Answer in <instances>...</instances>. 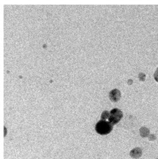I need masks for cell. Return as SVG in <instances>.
<instances>
[{
	"label": "cell",
	"mask_w": 158,
	"mask_h": 159,
	"mask_svg": "<svg viewBox=\"0 0 158 159\" xmlns=\"http://www.w3.org/2000/svg\"></svg>",
	"instance_id": "obj_8"
},
{
	"label": "cell",
	"mask_w": 158,
	"mask_h": 159,
	"mask_svg": "<svg viewBox=\"0 0 158 159\" xmlns=\"http://www.w3.org/2000/svg\"><path fill=\"white\" fill-rule=\"evenodd\" d=\"M153 77H154V79L155 80V81L156 82H158V68L155 71L154 75H153Z\"/></svg>",
	"instance_id": "obj_6"
},
{
	"label": "cell",
	"mask_w": 158,
	"mask_h": 159,
	"mask_svg": "<svg viewBox=\"0 0 158 159\" xmlns=\"http://www.w3.org/2000/svg\"><path fill=\"white\" fill-rule=\"evenodd\" d=\"M145 75H144V74L143 75V76H141V75L140 74L139 77V79L141 81H143L145 80Z\"/></svg>",
	"instance_id": "obj_7"
},
{
	"label": "cell",
	"mask_w": 158,
	"mask_h": 159,
	"mask_svg": "<svg viewBox=\"0 0 158 159\" xmlns=\"http://www.w3.org/2000/svg\"><path fill=\"white\" fill-rule=\"evenodd\" d=\"M110 100L113 102H117L121 98V92L117 89H113L109 94Z\"/></svg>",
	"instance_id": "obj_3"
},
{
	"label": "cell",
	"mask_w": 158,
	"mask_h": 159,
	"mask_svg": "<svg viewBox=\"0 0 158 159\" xmlns=\"http://www.w3.org/2000/svg\"><path fill=\"white\" fill-rule=\"evenodd\" d=\"M109 117H110V112L107 111H104L101 114V120L105 121L106 119H109Z\"/></svg>",
	"instance_id": "obj_5"
},
{
	"label": "cell",
	"mask_w": 158,
	"mask_h": 159,
	"mask_svg": "<svg viewBox=\"0 0 158 159\" xmlns=\"http://www.w3.org/2000/svg\"><path fill=\"white\" fill-rule=\"evenodd\" d=\"M123 117V113L118 108H114L110 112V117L109 118V122L112 125H115L122 119Z\"/></svg>",
	"instance_id": "obj_2"
},
{
	"label": "cell",
	"mask_w": 158,
	"mask_h": 159,
	"mask_svg": "<svg viewBox=\"0 0 158 159\" xmlns=\"http://www.w3.org/2000/svg\"><path fill=\"white\" fill-rule=\"evenodd\" d=\"M142 154V150L139 148H136L130 151V156L134 159H138Z\"/></svg>",
	"instance_id": "obj_4"
},
{
	"label": "cell",
	"mask_w": 158,
	"mask_h": 159,
	"mask_svg": "<svg viewBox=\"0 0 158 159\" xmlns=\"http://www.w3.org/2000/svg\"><path fill=\"white\" fill-rule=\"evenodd\" d=\"M113 130V125L109 122L101 120L96 125V131L100 135H107Z\"/></svg>",
	"instance_id": "obj_1"
}]
</instances>
